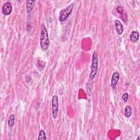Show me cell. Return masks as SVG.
I'll list each match as a JSON object with an SVG mask.
<instances>
[{
	"label": "cell",
	"mask_w": 140,
	"mask_h": 140,
	"mask_svg": "<svg viewBox=\"0 0 140 140\" xmlns=\"http://www.w3.org/2000/svg\"><path fill=\"white\" fill-rule=\"evenodd\" d=\"M139 38V34L136 31H134L131 32V35H130V39L132 42H137Z\"/></svg>",
	"instance_id": "ba28073f"
},
{
	"label": "cell",
	"mask_w": 140,
	"mask_h": 140,
	"mask_svg": "<svg viewBox=\"0 0 140 140\" xmlns=\"http://www.w3.org/2000/svg\"><path fill=\"white\" fill-rule=\"evenodd\" d=\"M98 69V55L97 53L94 51L93 53L92 57V64L91 67V72L90 74V78L92 79H94L97 72Z\"/></svg>",
	"instance_id": "7a4b0ae2"
},
{
	"label": "cell",
	"mask_w": 140,
	"mask_h": 140,
	"mask_svg": "<svg viewBox=\"0 0 140 140\" xmlns=\"http://www.w3.org/2000/svg\"><path fill=\"white\" fill-rule=\"evenodd\" d=\"M115 29L117 32V34L119 35H121L123 32V26L121 22L119 21L118 20H115Z\"/></svg>",
	"instance_id": "52a82bcc"
},
{
	"label": "cell",
	"mask_w": 140,
	"mask_h": 140,
	"mask_svg": "<svg viewBox=\"0 0 140 140\" xmlns=\"http://www.w3.org/2000/svg\"><path fill=\"white\" fill-rule=\"evenodd\" d=\"M139 137H140V136H139L137 139V140H139Z\"/></svg>",
	"instance_id": "9a60e30c"
},
{
	"label": "cell",
	"mask_w": 140,
	"mask_h": 140,
	"mask_svg": "<svg viewBox=\"0 0 140 140\" xmlns=\"http://www.w3.org/2000/svg\"><path fill=\"white\" fill-rule=\"evenodd\" d=\"M119 78H120L119 73L118 72L116 71L113 73L111 79V85L113 88L114 89L116 88L117 83L119 80Z\"/></svg>",
	"instance_id": "8992f818"
},
{
	"label": "cell",
	"mask_w": 140,
	"mask_h": 140,
	"mask_svg": "<svg viewBox=\"0 0 140 140\" xmlns=\"http://www.w3.org/2000/svg\"><path fill=\"white\" fill-rule=\"evenodd\" d=\"M51 106L53 111V117L54 119H56L58 116L59 110V98L56 95H54L53 96Z\"/></svg>",
	"instance_id": "277c9868"
},
{
	"label": "cell",
	"mask_w": 140,
	"mask_h": 140,
	"mask_svg": "<svg viewBox=\"0 0 140 140\" xmlns=\"http://www.w3.org/2000/svg\"><path fill=\"white\" fill-rule=\"evenodd\" d=\"M12 12V4L9 2L5 3L2 7V12L5 15H8L11 14Z\"/></svg>",
	"instance_id": "5b68a950"
},
{
	"label": "cell",
	"mask_w": 140,
	"mask_h": 140,
	"mask_svg": "<svg viewBox=\"0 0 140 140\" xmlns=\"http://www.w3.org/2000/svg\"><path fill=\"white\" fill-rule=\"evenodd\" d=\"M128 98H129V94H128V93H124V94L122 95V100H123V101L124 102H126L128 101Z\"/></svg>",
	"instance_id": "4fadbf2b"
},
{
	"label": "cell",
	"mask_w": 140,
	"mask_h": 140,
	"mask_svg": "<svg viewBox=\"0 0 140 140\" xmlns=\"http://www.w3.org/2000/svg\"><path fill=\"white\" fill-rule=\"evenodd\" d=\"M117 11L119 13V14H121L124 12V9L122 6H119L118 7H117Z\"/></svg>",
	"instance_id": "5bb4252c"
},
{
	"label": "cell",
	"mask_w": 140,
	"mask_h": 140,
	"mask_svg": "<svg viewBox=\"0 0 140 140\" xmlns=\"http://www.w3.org/2000/svg\"><path fill=\"white\" fill-rule=\"evenodd\" d=\"M125 116L126 118H129L132 114V108L130 106H126L125 108Z\"/></svg>",
	"instance_id": "30bf717a"
},
{
	"label": "cell",
	"mask_w": 140,
	"mask_h": 140,
	"mask_svg": "<svg viewBox=\"0 0 140 140\" xmlns=\"http://www.w3.org/2000/svg\"><path fill=\"white\" fill-rule=\"evenodd\" d=\"M40 45L43 51H45L48 49L49 45V39L48 33L44 24L41 25V32L40 36Z\"/></svg>",
	"instance_id": "6da1fadb"
},
{
	"label": "cell",
	"mask_w": 140,
	"mask_h": 140,
	"mask_svg": "<svg viewBox=\"0 0 140 140\" xmlns=\"http://www.w3.org/2000/svg\"><path fill=\"white\" fill-rule=\"evenodd\" d=\"M14 121H15V116L14 115H11L9 118L8 122V126L10 128L13 127L14 125Z\"/></svg>",
	"instance_id": "8fae6325"
},
{
	"label": "cell",
	"mask_w": 140,
	"mask_h": 140,
	"mask_svg": "<svg viewBox=\"0 0 140 140\" xmlns=\"http://www.w3.org/2000/svg\"><path fill=\"white\" fill-rule=\"evenodd\" d=\"M74 7V5L73 4H71L67 7L66 8L61 11L60 13V15L59 17V20L60 22H64L65 20L67 19L69 16L71 14L72 11Z\"/></svg>",
	"instance_id": "3957f363"
},
{
	"label": "cell",
	"mask_w": 140,
	"mask_h": 140,
	"mask_svg": "<svg viewBox=\"0 0 140 140\" xmlns=\"http://www.w3.org/2000/svg\"><path fill=\"white\" fill-rule=\"evenodd\" d=\"M46 139V135H45L44 131L43 130H41L39 133L38 139V140H45Z\"/></svg>",
	"instance_id": "7c38bea8"
},
{
	"label": "cell",
	"mask_w": 140,
	"mask_h": 140,
	"mask_svg": "<svg viewBox=\"0 0 140 140\" xmlns=\"http://www.w3.org/2000/svg\"><path fill=\"white\" fill-rule=\"evenodd\" d=\"M26 2H27V4H26L27 12L28 14H30L34 7V3L35 2V1H27Z\"/></svg>",
	"instance_id": "9c48e42d"
}]
</instances>
